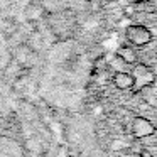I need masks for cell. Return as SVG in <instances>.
<instances>
[{
  "mask_svg": "<svg viewBox=\"0 0 157 157\" xmlns=\"http://www.w3.org/2000/svg\"><path fill=\"white\" fill-rule=\"evenodd\" d=\"M125 37L132 46L142 48V46H147L152 41V32H150L145 25L133 24V25H128V27L125 29Z\"/></svg>",
  "mask_w": 157,
  "mask_h": 157,
  "instance_id": "1",
  "label": "cell"
},
{
  "mask_svg": "<svg viewBox=\"0 0 157 157\" xmlns=\"http://www.w3.org/2000/svg\"><path fill=\"white\" fill-rule=\"evenodd\" d=\"M132 76H133V90H135V91H140V90L150 86L154 83V79H155L154 71L149 69L147 66H144V64H137Z\"/></svg>",
  "mask_w": 157,
  "mask_h": 157,
  "instance_id": "2",
  "label": "cell"
},
{
  "mask_svg": "<svg viewBox=\"0 0 157 157\" xmlns=\"http://www.w3.org/2000/svg\"><path fill=\"white\" fill-rule=\"evenodd\" d=\"M155 127L145 118H135L133 122V133L137 137H145V135H152Z\"/></svg>",
  "mask_w": 157,
  "mask_h": 157,
  "instance_id": "3",
  "label": "cell"
},
{
  "mask_svg": "<svg viewBox=\"0 0 157 157\" xmlns=\"http://www.w3.org/2000/svg\"><path fill=\"white\" fill-rule=\"evenodd\" d=\"M113 83H115V86L118 90H130V88H133V76L130 73L118 71L113 76Z\"/></svg>",
  "mask_w": 157,
  "mask_h": 157,
  "instance_id": "4",
  "label": "cell"
},
{
  "mask_svg": "<svg viewBox=\"0 0 157 157\" xmlns=\"http://www.w3.org/2000/svg\"><path fill=\"white\" fill-rule=\"evenodd\" d=\"M120 59H122L125 64H135L137 63V54H135V49L130 48V46H122L117 52Z\"/></svg>",
  "mask_w": 157,
  "mask_h": 157,
  "instance_id": "5",
  "label": "cell"
},
{
  "mask_svg": "<svg viewBox=\"0 0 157 157\" xmlns=\"http://www.w3.org/2000/svg\"><path fill=\"white\" fill-rule=\"evenodd\" d=\"M44 7H41V5H37V4H31L27 9H25V17H27V21H31V22H36V21H39V19H42L44 17Z\"/></svg>",
  "mask_w": 157,
  "mask_h": 157,
  "instance_id": "6",
  "label": "cell"
},
{
  "mask_svg": "<svg viewBox=\"0 0 157 157\" xmlns=\"http://www.w3.org/2000/svg\"><path fill=\"white\" fill-rule=\"evenodd\" d=\"M123 66H125V63H123L122 59L118 58V56H115V59L112 61V68H113V69H117V73H118V71H122Z\"/></svg>",
  "mask_w": 157,
  "mask_h": 157,
  "instance_id": "7",
  "label": "cell"
},
{
  "mask_svg": "<svg viewBox=\"0 0 157 157\" xmlns=\"http://www.w3.org/2000/svg\"><path fill=\"white\" fill-rule=\"evenodd\" d=\"M132 2H137V4H145V2H150V0H132Z\"/></svg>",
  "mask_w": 157,
  "mask_h": 157,
  "instance_id": "8",
  "label": "cell"
},
{
  "mask_svg": "<svg viewBox=\"0 0 157 157\" xmlns=\"http://www.w3.org/2000/svg\"><path fill=\"white\" fill-rule=\"evenodd\" d=\"M100 2H110V0H100Z\"/></svg>",
  "mask_w": 157,
  "mask_h": 157,
  "instance_id": "9",
  "label": "cell"
}]
</instances>
